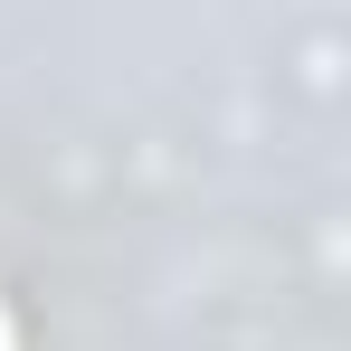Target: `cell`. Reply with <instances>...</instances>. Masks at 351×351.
Listing matches in <instances>:
<instances>
[{
	"label": "cell",
	"instance_id": "6da1fadb",
	"mask_svg": "<svg viewBox=\"0 0 351 351\" xmlns=\"http://www.w3.org/2000/svg\"><path fill=\"white\" fill-rule=\"evenodd\" d=\"M0 351H10V323H0Z\"/></svg>",
	"mask_w": 351,
	"mask_h": 351
}]
</instances>
